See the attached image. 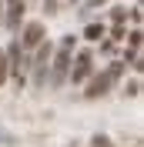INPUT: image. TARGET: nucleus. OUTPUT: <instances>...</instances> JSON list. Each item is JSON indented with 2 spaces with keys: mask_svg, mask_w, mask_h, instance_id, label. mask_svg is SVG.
<instances>
[{
  "mask_svg": "<svg viewBox=\"0 0 144 147\" xmlns=\"http://www.w3.org/2000/svg\"><path fill=\"white\" fill-rule=\"evenodd\" d=\"M71 50H74V34H67L60 40L57 57L50 60V87H60V84L67 80V74H71Z\"/></svg>",
  "mask_w": 144,
  "mask_h": 147,
  "instance_id": "nucleus-1",
  "label": "nucleus"
},
{
  "mask_svg": "<svg viewBox=\"0 0 144 147\" xmlns=\"http://www.w3.org/2000/svg\"><path fill=\"white\" fill-rule=\"evenodd\" d=\"M121 74H124V60H117V64H111L104 74H97V77H94V80L87 84V90H84V94H87L90 100H94V97H104V94L111 90V84H114L117 77H121Z\"/></svg>",
  "mask_w": 144,
  "mask_h": 147,
  "instance_id": "nucleus-2",
  "label": "nucleus"
},
{
  "mask_svg": "<svg viewBox=\"0 0 144 147\" xmlns=\"http://www.w3.org/2000/svg\"><path fill=\"white\" fill-rule=\"evenodd\" d=\"M7 74H14L17 87H24V84H27V57H24L20 40H14V44L7 47Z\"/></svg>",
  "mask_w": 144,
  "mask_h": 147,
  "instance_id": "nucleus-3",
  "label": "nucleus"
},
{
  "mask_svg": "<svg viewBox=\"0 0 144 147\" xmlns=\"http://www.w3.org/2000/svg\"><path fill=\"white\" fill-rule=\"evenodd\" d=\"M47 67H50V40L37 44V57H34V84L44 87L47 84Z\"/></svg>",
  "mask_w": 144,
  "mask_h": 147,
  "instance_id": "nucleus-4",
  "label": "nucleus"
},
{
  "mask_svg": "<svg viewBox=\"0 0 144 147\" xmlns=\"http://www.w3.org/2000/svg\"><path fill=\"white\" fill-rule=\"evenodd\" d=\"M90 70H94V57H90V50H81V54H77V64L71 60V74H67V77H71L74 84H81V80L90 77Z\"/></svg>",
  "mask_w": 144,
  "mask_h": 147,
  "instance_id": "nucleus-5",
  "label": "nucleus"
},
{
  "mask_svg": "<svg viewBox=\"0 0 144 147\" xmlns=\"http://www.w3.org/2000/svg\"><path fill=\"white\" fill-rule=\"evenodd\" d=\"M24 10H27L24 0H7V7H3V24H7L10 30H17L20 20H24Z\"/></svg>",
  "mask_w": 144,
  "mask_h": 147,
  "instance_id": "nucleus-6",
  "label": "nucleus"
},
{
  "mask_svg": "<svg viewBox=\"0 0 144 147\" xmlns=\"http://www.w3.org/2000/svg\"><path fill=\"white\" fill-rule=\"evenodd\" d=\"M40 40H44V24H37V20H34V24H27L24 37H20V47L27 50V47H37Z\"/></svg>",
  "mask_w": 144,
  "mask_h": 147,
  "instance_id": "nucleus-7",
  "label": "nucleus"
},
{
  "mask_svg": "<svg viewBox=\"0 0 144 147\" xmlns=\"http://www.w3.org/2000/svg\"><path fill=\"white\" fill-rule=\"evenodd\" d=\"M84 37H87V40H101V37H107V30H104V24H87Z\"/></svg>",
  "mask_w": 144,
  "mask_h": 147,
  "instance_id": "nucleus-8",
  "label": "nucleus"
},
{
  "mask_svg": "<svg viewBox=\"0 0 144 147\" xmlns=\"http://www.w3.org/2000/svg\"><path fill=\"white\" fill-rule=\"evenodd\" d=\"M124 17H127L124 7H114V10H111V20H114V24H124Z\"/></svg>",
  "mask_w": 144,
  "mask_h": 147,
  "instance_id": "nucleus-9",
  "label": "nucleus"
},
{
  "mask_svg": "<svg viewBox=\"0 0 144 147\" xmlns=\"http://www.w3.org/2000/svg\"><path fill=\"white\" fill-rule=\"evenodd\" d=\"M7 80V54H3V50H0V84Z\"/></svg>",
  "mask_w": 144,
  "mask_h": 147,
  "instance_id": "nucleus-10",
  "label": "nucleus"
},
{
  "mask_svg": "<svg viewBox=\"0 0 144 147\" xmlns=\"http://www.w3.org/2000/svg\"><path fill=\"white\" fill-rule=\"evenodd\" d=\"M127 40H131V47H141V30H131V34H127Z\"/></svg>",
  "mask_w": 144,
  "mask_h": 147,
  "instance_id": "nucleus-11",
  "label": "nucleus"
},
{
  "mask_svg": "<svg viewBox=\"0 0 144 147\" xmlns=\"http://www.w3.org/2000/svg\"><path fill=\"white\" fill-rule=\"evenodd\" d=\"M124 94H127V97H137V94H141V80H134V84H131Z\"/></svg>",
  "mask_w": 144,
  "mask_h": 147,
  "instance_id": "nucleus-12",
  "label": "nucleus"
},
{
  "mask_svg": "<svg viewBox=\"0 0 144 147\" xmlns=\"http://www.w3.org/2000/svg\"><path fill=\"white\" fill-rule=\"evenodd\" d=\"M44 10L47 13H57V0H44Z\"/></svg>",
  "mask_w": 144,
  "mask_h": 147,
  "instance_id": "nucleus-13",
  "label": "nucleus"
},
{
  "mask_svg": "<svg viewBox=\"0 0 144 147\" xmlns=\"http://www.w3.org/2000/svg\"><path fill=\"white\" fill-rule=\"evenodd\" d=\"M94 147H111V140L107 137H94Z\"/></svg>",
  "mask_w": 144,
  "mask_h": 147,
  "instance_id": "nucleus-14",
  "label": "nucleus"
},
{
  "mask_svg": "<svg viewBox=\"0 0 144 147\" xmlns=\"http://www.w3.org/2000/svg\"><path fill=\"white\" fill-rule=\"evenodd\" d=\"M101 3H107V0H90L87 7H84V13H87V10H94V7H101Z\"/></svg>",
  "mask_w": 144,
  "mask_h": 147,
  "instance_id": "nucleus-15",
  "label": "nucleus"
},
{
  "mask_svg": "<svg viewBox=\"0 0 144 147\" xmlns=\"http://www.w3.org/2000/svg\"><path fill=\"white\" fill-rule=\"evenodd\" d=\"M0 24H3V0H0Z\"/></svg>",
  "mask_w": 144,
  "mask_h": 147,
  "instance_id": "nucleus-16",
  "label": "nucleus"
}]
</instances>
